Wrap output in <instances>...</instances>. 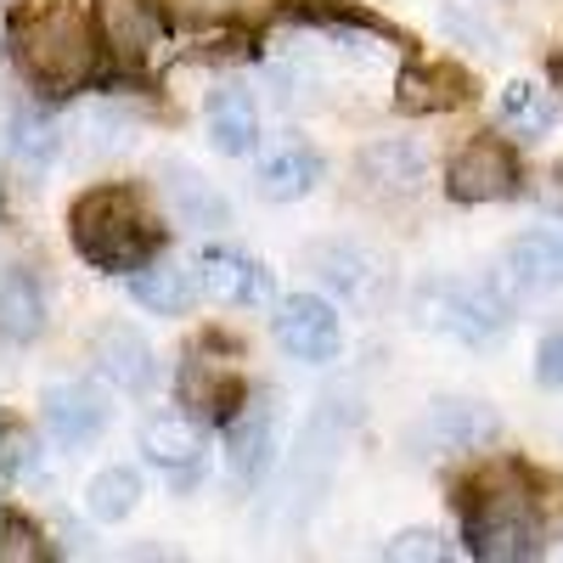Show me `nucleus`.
Instances as JSON below:
<instances>
[{
  "mask_svg": "<svg viewBox=\"0 0 563 563\" xmlns=\"http://www.w3.org/2000/svg\"><path fill=\"white\" fill-rule=\"evenodd\" d=\"M97 29L68 0H29L12 18V57L23 63L29 85L40 97H74V90L97 74Z\"/></svg>",
  "mask_w": 563,
  "mask_h": 563,
  "instance_id": "1",
  "label": "nucleus"
},
{
  "mask_svg": "<svg viewBox=\"0 0 563 563\" xmlns=\"http://www.w3.org/2000/svg\"><path fill=\"white\" fill-rule=\"evenodd\" d=\"M68 238L97 271H141L164 249V231L135 186H97V192H85L68 214Z\"/></svg>",
  "mask_w": 563,
  "mask_h": 563,
  "instance_id": "2",
  "label": "nucleus"
},
{
  "mask_svg": "<svg viewBox=\"0 0 563 563\" xmlns=\"http://www.w3.org/2000/svg\"><path fill=\"white\" fill-rule=\"evenodd\" d=\"M512 299H519V288L490 271L485 282H417L411 294V321L417 327H440V333L462 339V344H490L501 327L512 321Z\"/></svg>",
  "mask_w": 563,
  "mask_h": 563,
  "instance_id": "3",
  "label": "nucleus"
},
{
  "mask_svg": "<svg viewBox=\"0 0 563 563\" xmlns=\"http://www.w3.org/2000/svg\"><path fill=\"white\" fill-rule=\"evenodd\" d=\"M462 547L467 558H485V563H519L541 552V512L525 496V485L496 490L485 485L474 496V507L462 512Z\"/></svg>",
  "mask_w": 563,
  "mask_h": 563,
  "instance_id": "4",
  "label": "nucleus"
},
{
  "mask_svg": "<svg viewBox=\"0 0 563 563\" xmlns=\"http://www.w3.org/2000/svg\"><path fill=\"white\" fill-rule=\"evenodd\" d=\"M305 271H310L344 310H355V316H372V310L389 299V260H384L378 249L355 243V238L310 243V249H305Z\"/></svg>",
  "mask_w": 563,
  "mask_h": 563,
  "instance_id": "5",
  "label": "nucleus"
},
{
  "mask_svg": "<svg viewBox=\"0 0 563 563\" xmlns=\"http://www.w3.org/2000/svg\"><path fill=\"white\" fill-rule=\"evenodd\" d=\"M445 192L456 203H501V198L519 192V158H512V147L496 135L467 141L445 169Z\"/></svg>",
  "mask_w": 563,
  "mask_h": 563,
  "instance_id": "6",
  "label": "nucleus"
},
{
  "mask_svg": "<svg viewBox=\"0 0 563 563\" xmlns=\"http://www.w3.org/2000/svg\"><path fill=\"white\" fill-rule=\"evenodd\" d=\"M141 456H147L158 474L175 485V490H192L203 479V456H209V440L198 429V417H153L147 429H141Z\"/></svg>",
  "mask_w": 563,
  "mask_h": 563,
  "instance_id": "7",
  "label": "nucleus"
},
{
  "mask_svg": "<svg viewBox=\"0 0 563 563\" xmlns=\"http://www.w3.org/2000/svg\"><path fill=\"white\" fill-rule=\"evenodd\" d=\"M271 327H276V344L288 350V355H299V361H310V366L333 361L339 344H344L339 310L327 305V299H316V294H294L288 305L271 316Z\"/></svg>",
  "mask_w": 563,
  "mask_h": 563,
  "instance_id": "8",
  "label": "nucleus"
},
{
  "mask_svg": "<svg viewBox=\"0 0 563 563\" xmlns=\"http://www.w3.org/2000/svg\"><path fill=\"white\" fill-rule=\"evenodd\" d=\"M276 451H282L276 406H271V395H249L243 411L225 422V462H231V474H238L243 485H260L271 474Z\"/></svg>",
  "mask_w": 563,
  "mask_h": 563,
  "instance_id": "9",
  "label": "nucleus"
},
{
  "mask_svg": "<svg viewBox=\"0 0 563 563\" xmlns=\"http://www.w3.org/2000/svg\"><path fill=\"white\" fill-rule=\"evenodd\" d=\"M40 417H45V434H52L63 451H85L108 429V400L90 384H45Z\"/></svg>",
  "mask_w": 563,
  "mask_h": 563,
  "instance_id": "10",
  "label": "nucleus"
},
{
  "mask_svg": "<svg viewBox=\"0 0 563 563\" xmlns=\"http://www.w3.org/2000/svg\"><path fill=\"white\" fill-rule=\"evenodd\" d=\"M355 180L372 198H411L417 186L429 180V158H422L417 141L384 135V141H366L355 153Z\"/></svg>",
  "mask_w": 563,
  "mask_h": 563,
  "instance_id": "11",
  "label": "nucleus"
},
{
  "mask_svg": "<svg viewBox=\"0 0 563 563\" xmlns=\"http://www.w3.org/2000/svg\"><path fill=\"white\" fill-rule=\"evenodd\" d=\"M192 271L203 276V294L220 305H249V310L271 305V271L243 249H203Z\"/></svg>",
  "mask_w": 563,
  "mask_h": 563,
  "instance_id": "12",
  "label": "nucleus"
},
{
  "mask_svg": "<svg viewBox=\"0 0 563 563\" xmlns=\"http://www.w3.org/2000/svg\"><path fill=\"white\" fill-rule=\"evenodd\" d=\"M90 361H97V372H102L119 395H147L153 378H158L153 344L141 339L135 327H102L97 344H90Z\"/></svg>",
  "mask_w": 563,
  "mask_h": 563,
  "instance_id": "13",
  "label": "nucleus"
},
{
  "mask_svg": "<svg viewBox=\"0 0 563 563\" xmlns=\"http://www.w3.org/2000/svg\"><path fill=\"white\" fill-rule=\"evenodd\" d=\"M158 192H164V203H169V214H175V225H192V231H220L225 220H231V203L214 192V186L192 169V164H180V158H169L164 169H158Z\"/></svg>",
  "mask_w": 563,
  "mask_h": 563,
  "instance_id": "14",
  "label": "nucleus"
},
{
  "mask_svg": "<svg viewBox=\"0 0 563 563\" xmlns=\"http://www.w3.org/2000/svg\"><path fill=\"white\" fill-rule=\"evenodd\" d=\"M316 180H321V153L288 135V141H276V147L260 158L254 192H260L265 203H294V198L316 192Z\"/></svg>",
  "mask_w": 563,
  "mask_h": 563,
  "instance_id": "15",
  "label": "nucleus"
},
{
  "mask_svg": "<svg viewBox=\"0 0 563 563\" xmlns=\"http://www.w3.org/2000/svg\"><path fill=\"white\" fill-rule=\"evenodd\" d=\"M501 434V417L485 400H434V411L422 417V440L440 451H485Z\"/></svg>",
  "mask_w": 563,
  "mask_h": 563,
  "instance_id": "16",
  "label": "nucleus"
},
{
  "mask_svg": "<svg viewBox=\"0 0 563 563\" xmlns=\"http://www.w3.org/2000/svg\"><path fill=\"white\" fill-rule=\"evenodd\" d=\"M467 74L462 68H451V63H411V68H400V79H395V108L400 113H451V108H462L467 102Z\"/></svg>",
  "mask_w": 563,
  "mask_h": 563,
  "instance_id": "17",
  "label": "nucleus"
},
{
  "mask_svg": "<svg viewBox=\"0 0 563 563\" xmlns=\"http://www.w3.org/2000/svg\"><path fill=\"white\" fill-rule=\"evenodd\" d=\"M243 400H249V384L238 378V372H214V361L203 355H192L180 366V406L192 411V417H203V422H231L243 411Z\"/></svg>",
  "mask_w": 563,
  "mask_h": 563,
  "instance_id": "18",
  "label": "nucleus"
},
{
  "mask_svg": "<svg viewBox=\"0 0 563 563\" xmlns=\"http://www.w3.org/2000/svg\"><path fill=\"white\" fill-rule=\"evenodd\" d=\"M68 147V130L45 113V108H18L12 130H7V158L18 175H52L57 158Z\"/></svg>",
  "mask_w": 563,
  "mask_h": 563,
  "instance_id": "19",
  "label": "nucleus"
},
{
  "mask_svg": "<svg viewBox=\"0 0 563 563\" xmlns=\"http://www.w3.org/2000/svg\"><path fill=\"white\" fill-rule=\"evenodd\" d=\"M501 276L519 294H552L558 282H563V243L552 238V231H525V238L507 243Z\"/></svg>",
  "mask_w": 563,
  "mask_h": 563,
  "instance_id": "20",
  "label": "nucleus"
},
{
  "mask_svg": "<svg viewBox=\"0 0 563 563\" xmlns=\"http://www.w3.org/2000/svg\"><path fill=\"white\" fill-rule=\"evenodd\" d=\"M209 141L225 158H249L260 147V108L243 85H220L209 97Z\"/></svg>",
  "mask_w": 563,
  "mask_h": 563,
  "instance_id": "21",
  "label": "nucleus"
},
{
  "mask_svg": "<svg viewBox=\"0 0 563 563\" xmlns=\"http://www.w3.org/2000/svg\"><path fill=\"white\" fill-rule=\"evenodd\" d=\"M102 40L119 63H147V52L158 45V18L147 0H102Z\"/></svg>",
  "mask_w": 563,
  "mask_h": 563,
  "instance_id": "22",
  "label": "nucleus"
},
{
  "mask_svg": "<svg viewBox=\"0 0 563 563\" xmlns=\"http://www.w3.org/2000/svg\"><path fill=\"white\" fill-rule=\"evenodd\" d=\"M0 327L7 344H34L45 333V288L29 265H7V288H0Z\"/></svg>",
  "mask_w": 563,
  "mask_h": 563,
  "instance_id": "23",
  "label": "nucleus"
},
{
  "mask_svg": "<svg viewBox=\"0 0 563 563\" xmlns=\"http://www.w3.org/2000/svg\"><path fill=\"white\" fill-rule=\"evenodd\" d=\"M130 299L141 310H153V316H186L192 299H198V288H192V276H186L180 265L147 260L141 271H130Z\"/></svg>",
  "mask_w": 563,
  "mask_h": 563,
  "instance_id": "24",
  "label": "nucleus"
},
{
  "mask_svg": "<svg viewBox=\"0 0 563 563\" xmlns=\"http://www.w3.org/2000/svg\"><path fill=\"white\" fill-rule=\"evenodd\" d=\"M501 124H507L512 135L536 141V135H547V130L558 124V102L547 97L541 85H530V79H512V85L501 90Z\"/></svg>",
  "mask_w": 563,
  "mask_h": 563,
  "instance_id": "25",
  "label": "nucleus"
},
{
  "mask_svg": "<svg viewBox=\"0 0 563 563\" xmlns=\"http://www.w3.org/2000/svg\"><path fill=\"white\" fill-rule=\"evenodd\" d=\"M135 496H141V479L130 474V467H102V474L90 479V490H85V507H90L97 525H119V519L135 512Z\"/></svg>",
  "mask_w": 563,
  "mask_h": 563,
  "instance_id": "26",
  "label": "nucleus"
},
{
  "mask_svg": "<svg viewBox=\"0 0 563 563\" xmlns=\"http://www.w3.org/2000/svg\"><path fill=\"white\" fill-rule=\"evenodd\" d=\"M85 141H90V158H102V153H119L124 141H130V119L113 108V102H97V108H85L79 124H74Z\"/></svg>",
  "mask_w": 563,
  "mask_h": 563,
  "instance_id": "27",
  "label": "nucleus"
},
{
  "mask_svg": "<svg viewBox=\"0 0 563 563\" xmlns=\"http://www.w3.org/2000/svg\"><path fill=\"white\" fill-rule=\"evenodd\" d=\"M445 547H440V536L434 530H400L395 541H384V558L389 563H434Z\"/></svg>",
  "mask_w": 563,
  "mask_h": 563,
  "instance_id": "28",
  "label": "nucleus"
},
{
  "mask_svg": "<svg viewBox=\"0 0 563 563\" xmlns=\"http://www.w3.org/2000/svg\"><path fill=\"white\" fill-rule=\"evenodd\" d=\"M18 479H40V451L18 422H7V485H18Z\"/></svg>",
  "mask_w": 563,
  "mask_h": 563,
  "instance_id": "29",
  "label": "nucleus"
},
{
  "mask_svg": "<svg viewBox=\"0 0 563 563\" xmlns=\"http://www.w3.org/2000/svg\"><path fill=\"white\" fill-rule=\"evenodd\" d=\"M536 378H541V389H563V327H552V333L541 339V350H536Z\"/></svg>",
  "mask_w": 563,
  "mask_h": 563,
  "instance_id": "30",
  "label": "nucleus"
},
{
  "mask_svg": "<svg viewBox=\"0 0 563 563\" xmlns=\"http://www.w3.org/2000/svg\"><path fill=\"white\" fill-rule=\"evenodd\" d=\"M7 558H52V547H40V530L23 525L18 512H7V547H0Z\"/></svg>",
  "mask_w": 563,
  "mask_h": 563,
  "instance_id": "31",
  "label": "nucleus"
},
{
  "mask_svg": "<svg viewBox=\"0 0 563 563\" xmlns=\"http://www.w3.org/2000/svg\"><path fill=\"white\" fill-rule=\"evenodd\" d=\"M192 18H231V12H243V0H180Z\"/></svg>",
  "mask_w": 563,
  "mask_h": 563,
  "instance_id": "32",
  "label": "nucleus"
}]
</instances>
